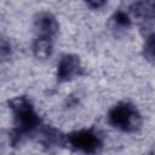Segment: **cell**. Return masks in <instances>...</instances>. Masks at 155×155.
Segmentation results:
<instances>
[{
  "label": "cell",
  "instance_id": "6da1fadb",
  "mask_svg": "<svg viewBox=\"0 0 155 155\" xmlns=\"http://www.w3.org/2000/svg\"><path fill=\"white\" fill-rule=\"evenodd\" d=\"M8 107L13 116V128L10 132V142L13 147L35 132L41 126V120L30 99L25 96H18L8 101Z\"/></svg>",
  "mask_w": 155,
  "mask_h": 155
},
{
  "label": "cell",
  "instance_id": "7a4b0ae2",
  "mask_svg": "<svg viewBox=\"0 0 155 155\" xmlns=\"http://www.w3.org/2000/svg\"><path fill=\"white\" fill-rule=\"evenodd\" d=\"M107 117L111 127L126 133L137 132L142 126V115L136 105L130 102L115 104L109 110Z\"/></svg>",
  "mask_w": 155,
  "mask_h": 155
},
{
  "label": "cell",
  "instance_id": "3957f363",
  "mask_svg": "<svg viewBox=\"0 0 155 155\" xmlns=\"http://www.w3.org/2000/svg\"><path fill=\"white\" fill-rule=\"evenodd\" d=\"M67 142L75 150L82 151L85 154H96L102 148V139L91 128H82L74 131L67 136Z\"/></svg>",
  "mask_w": 155,
  "mask_h": 155
},
{
  "label": "cell",
  "instance_id": "277c9868",
  "mask_svg": "<svg viewBox=\"0 0 155 155\" xmlns=\"http://www.w3.org/2000/svg\"><path fill=\"white\" fill-rule=\"evenodd\" d=\"M82 65L79 56L73 53H65L61 57L58 64H57V71L56 78L58 81L64 82L73 80L76 76L82 75Z\"/></svg>",
  "mask_w": 155,
  "mask_h": 155
},
{
  "label": "cell",
  "instance_id": "5b68a950",
  "mask_svg": "<svg viewBox=\"0 0 155 155\" xmlns=\"http://www.w3.org/2000/svg\"><path fill=\"white\" fill-rule=\"evenodd\" d=\"M59 29L57 18L50 12H40L34 18V31L35 36L53 39Z\"/></svg>",
  "mask_w": 155,
  "mask_h": 155
},
{
  "label": "cell",
  "instance_id": "8992f818",
  "mask_svg": "<svg viewBox=\"0 0 155 155\" xmlns=\"http://www.w3.org/2000/svg\"><path fill=\"white\" fill-rule=\"evenodd\" d=\"M132 13L140 21L155 22V0H140L137 1L132 8Z\"/></svg>",
  "mask_w": 155,
  "mask_h": 155
},
{
  "label": "cell",
  "instance_id": "52a82bcc",
  "mask_svg": "<svg viewBox=\"0 0 155 155\" xmlns=\"http://www.w3.org/2000/svg\"><path fill=\"white\" fill-rule=\"evenodd\" d=\"M53 51V39L35 36L33 42V53L39 59H46L52 54Z\"/></svg>",
  "mask_w": 155,
  "mask_h": 155
},
{
  "label": "cell",
  "instance_id": "ba28073f",
  "mask_svg": "<svg viewBox=\"0 0 155 155\" xmlns=\"http://www.w3.org/2000/svg\"><path fill=\"white\" fill-rule=\"evenodd\" d=\"M114 29H127L131 25V18L125 11H116L110 18Z\"/></svg>",
  "mask_w": 155,
  "mask_h": 155
},
{
  "label": "cell",
  "instance_id": "9c48e42d",
  "mask_svg": "<svg viewBox=\"0 0 155 155\" xmlns=\"http://www.w3.org/2000/svg\"><path fill=\"white\" fill-rule=\"evenodd\" d=\"M143 56L151 62H155V31H153L143 45Z\"/></svg>",
  "mask_w": 155,
  "mask_h": 155
},
{
  "label": "cell",
  "instance_id": "30bf717a",
  "mask_svg": "<svg viewBox=\"0 0 155 155\" xmlns=\"http://www.w3.org/2000/svg\"><path fill=\"white\" fill-rule=\"evenodd\" d=\"M86 2V5L93 10H98V8H102L105 4H107V0H84Z\"/></svg>",
  "mask_w": 155,
  "mask_h": 155
},
{
  "label": "cell",
  "instance_id": "8fae6325",
  "mask_svg": "<svg viewBox=\"0 0 155 155\" xmlns=\"http://www.w3.org/2000/svg\"><path fill=\"white\" fill-rule=\"evenodd\" d=\"M6 52L10 54V52H11V45L6 40H2V42H1V56H2V58L6 57Z\"/></svg>",
  "mask_w": 155,
  "mask_h": 155
}]
</instances>
